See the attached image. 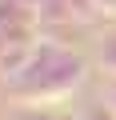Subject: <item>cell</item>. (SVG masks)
I'll return each instance as SVG.
<instances>
[{"label":"cell","instance_id":"1","mask_svg":"<svg viewBox=\"0 0 116 120\" xmlns=\"http://www.w3.org/2000/svg\"><path fill=\"white\" fill-rule=\"evenodd\" d=\"M84 80V60L72 56L60 44H36L32 60L12 76V96L28 100V104H48V100H60L68 96L76 84Z\"/></svg>","mask_w":116,"mask_h":120},{"label":"cell","instance_id":"2","mask_svg":"<svg viewBox=\"0 0 116 120\" xmlns=\"http://www.w3.org/2000/svg\"><path fill=\"white\" fill-rule=\"evenodd\" d=\"M100 60H104V68H108V72L116 76V36H112V40L104 44V56H100Z\"/></svg>","mask_w":116,"mask_h":120},{"label":"cell","instance_id":"3","mask_svg":"<svg viewBox=\"0 0 116 120\" xmlns=\"http://www.w3.org/2000/svg\"><path fill=\"white\" fill-rule=\"evenodd\" d=\"M20 120H56V116H52V112H24Z\"/></svg>","mask_w":116,"mask_h":120},{"label":"cell","instance_id":"4","mask_svg":"<svg viewBox=\"0 0 116 120\" xmlns=\"http://www.w3.org/2000/svg\"><path fill=\"white\" fill-rule=\"evenodd\" d=\"M108 108H112V112H116V80H112V84H108Z\"/></svg>","mask_w":116,"mask_h":120},{"label":"cell","instance_id":"5","mask_svg":"<svg viewBox=\"0 0 116 120\" xmlns=\"http://www.w3.org/2000/svg\"><path fill=\"white\" fill-rule=\"evenodd\" d=\"M96 8L104 12V8H116V0H96Z\"/></svg>","mask_w":116,"mask_h":120}]
</instances>
